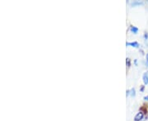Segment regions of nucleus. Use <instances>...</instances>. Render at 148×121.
Returning a JSON list of instances; mask_svg holds the SVG:
<instances>
[{
    "instance_id": "nucleus-1",
    "label": "nucleus",
    "mask_w": 148,
    "mask_h": 121,
    "mask_svg": "<svg viewBox=\"0 0 148 121\" xmlns=\"http://www.w3.org/2000/svg\"><path fill=\"white\" fill-rule=\"evenodd\" d=\"M143 117H144V113L142 112V111H139L138 114L135 116V117H134V120L141 121L143 119Z\"/></svg>"
},
{
    "instance_id": "nucleus-2",
    "label": "nucleus",
    "mask_w": 148,
    "mask_h": 121,
    "mask_svg": "<svg viewBox=\"0 0 148 121\" xmlns=\"http://www.w3.org/2000/svg\"><path fill=\"white\" fill-rule=\"evenodd\" d=\"M136 95V90L134 88H132L130 90H127L126 92V96H131V97H135Z\"/></svg>"
},
{
    "instance_id": "nucleus-3",
    "label": "nucleus",
    "mask_w": 148,
    "mask_h": 121,
    "mask_svg": "<svg viewBox=\"0 0 148 121\" xmlns=\"http://www.w3.org/2000/svg\"><path fill=\"white\" fill-rule=\"evenodd\" d=\"M126 46H131L132 47H139V43L138 42H127L126 43Z\"/></svg>"
},
{
    "instance_id": "nucleus-4",
    "label": "nucleus",
    "mask_w": 148,
    "mask_h": 121,
    "mask_svg": "<svg viewBox=\"0 0 148 121\" xmlns=\"http://www.w3.org/2000/svg\"><path fill=\"white\" fill-rule=\"evenodd\" d=\"M143 83L144 84H148V71L147 72H145L143 75Z\"/></svg>"
},
{
    "instance_id": "nucleus-5",
    "label": "nucleus",
    "mask_w": 148,
    "mask_h": 121,
    "mask_svg": "<svg viewBox=\"0 0 148 121\" xmlns=\"http://www.w3.org/2000/svg\"><path fill=\"white\" fill-rule=\"evenodd\" d=\"M130 30H131V31L133 33V34H138V28L136 26H131L130 27Z\"/></svg>"
},
{
    "instance_id": "nucleus-6",
    "label": "nucleus",
    "mask_w": 148,
    "mask_h": 121,
    "mask_svg": "<svg viewBox=\"0 0 148 121\" xmlns=\"http://www.w3.org/2000/svg\"><path fill=\"white\" fill-rule=\"evenodd\" d=\"M141 4H143V2H140V1H134L131 3V5L133 6V7L136 5H141Z\"/></svg>"
},
{
    "instance_id": "nucleus-7",
    "label": "nucleus",
    "mask_w": 148,
    "mask_h": 121,
    "mask_svg": "<svg viewBox=\"0 0 148 121\" xmlns=\"http://www.w3.org/2000/svg\"><path fill=\"white\" fill-rule=\"evenodd\" d=\"M126 64H127V67H130V66H131V60L129 58L126 59Z\"/></svg>"
},
{
    "instance_id": "nucleus-8",
    "label": "nucleus",
    "mask_w": 148,
    "mask_h": 121,
    "mask_svg": "<svg viewBox=\"0 0 148 121\" xmlns=\"http://www.w3.org/2000/svg\"><path fill=\"white\" fill-rule=\"evenodd\" d=\"M144 38H145V39L147 40L148 39V34L147 33H145V34H144Z\"/></svg>"
},
{
    "instance_id": "nucleus-9",
    "label": "nucleus",
    "mask_w": 148,
    "mask_h": 121,
    "mask_svg": "<svg viewBox=\"0 0 148 121\" xmlns=\"http://www.w3.org/2000/svg\"><path fill=\"white\" fill-rule=\"evenodd\" d=\"M146 62H147V64L148 66V53L146 55Z\"/></svg>"
},
{
    "instance_id": "nucleus-10",
    "label": "nucleus",
    "mask_w": 148,
    "mask_h": 121,
    "mask_svg": "<svg viewBox=\"0 0 148 121\" xmlns=\"http://www.w3.org/2000/svg\"><path fill=\"white\" fill-rule=\"evenodd\" d=\"M144 100L148 101V96H146V97H144Z\"/></svg>"
},
{
    "instance_id": "nucleus-11",
    "label": "nucleus",
    "mask_w": 148,
    "mask_h": 121,
    "mask_svg": "<svg viewBox=\"0 0 148 121\" xmlns=\"http://www.w3.org/2000/svg\"><path fill=\"white\" fill-rule=\"evenodd\" d=\"M141 92H143V90H144V86H142V88H141Z\"/></svg>"
}]
</instances>
